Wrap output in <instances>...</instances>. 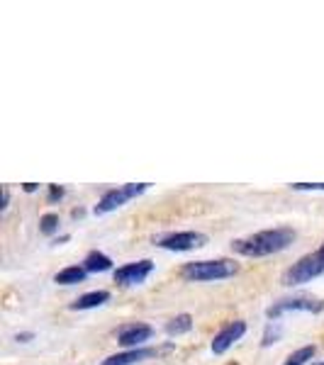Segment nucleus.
I'll list each match as a JSON object with an SVG mask.
<instances>
[{
  "label": "nucleus",
  "mask_w": 324,
  "mask_h": 365,
  "mask_svg": "<svg viewBox=\"0 0 324 365\" xmlns=\"http://www.w3.org/2000/svg\"><path fill=\"white\" fill-rule=\"evenodd\" d=\"M32 339H34V331H22V334H17V336H15L17 344H29Z\"/></svg>",
  "instance_id": "nucleus-20"
},
{
  "label": "nucleus",
  "mask_w": 324,
  "mask_h": 365,
  "mask_svg": "<svg viewBox=\"0 0 324 365\" xmlns=\"http://www.w3.org/2000/svg\"><path fill=\"white\" fill-rule=\"evenodd\" d=\"M88 278V270L83 266H69L64 270H59L54 275V282L56 285H79Z\"/></svg>",
  "instance_id": "nucleus-13"
},
{
  "label": "nucleus",
  "mask_w": 324,
  "mask_h": 365,
  "mask_svg": "<svg viewBox=\"0 0 324 365\" xmlns=\"http://www.w3.org/2000/svg\"><path fill=\"white\" fill-rule=\"evenodd\" d=\"M293 190L298 192H315V190H322L324 192V182H293Z\"/></svg>",
  "instance_id": "nucleus-18"
},
{
  "label": "nucleus",
  "mask_w": 324,
  "mask_h": 365,
  "mask_svg": "<svg viewBox=\"0 0 324 365\" xmlns=\"http://www.w3.org/2000/svg\"><path fill=\"white\" fill-rule=\"evenodd\" d=\"M81 266H83L88 273H108V270H113V258L105 256L103 251H88Z\"/></svg>",
  "instance_id": "nucleus-12"
},
{
  "label": "nucleus",
  "mask_w": 324,
  "mask_h": 365,
  "mask_svg": "<svg viewBox=\"0 0 324 365\" xmlns=\"http://www.w3.org/2000/svg\"><path fill=\"white\" fill-rule=\"evenodd\" d=\"M239 273V263L229 258H215V261H191L181 268V278L188 282H210V280H227Z\"/></svg>",
  "instance_id": "nucleus-2"
},
{
  "label": "nucleus",
  "mask_w": 324,
  "mask_h": 365,
  "mask_svg": "<svg viewBox=\"0 0 324 365\" xmlns=\"http://www.w3.org/2000/svg\"><path fill=\"white\" fill-rule=\"evenodd\" d=\"M151 182H125V185L120 187H113V190H105L103 197L98 200V205L93 207V212L100 217V215H110V212H115L117 207H125L129 200L144 195L146 190H149Z\"/></svg>",
  "instance_id": "nucleus-4"
},
{
  "label": "nucleus",
  "mask_w": 324,
  "mask_h": 365,
  "mask_svg": "<svg viewBox=\"0 0 324 365\" xmlns=\"http://www.w3.org/2000/svg\"><path fill=\"white\" fill-rule=\"evenodd\" d=\"M290 312H308V314H320V312H324V299L322 297H312V295L283 297V299L273 302L266 309V317H268L270 322H278L280 317L290 314Z\"/></svg>",
  "instance_id": "nucleus-5"
},
{
  "label": "nucleus",
  "mask_w": 324,
  "mask_h": 365,
  "mask_svg": "<svg viewBox=\"0 0 324 365\" xmlns=\"http://www.w3.org/2000/svg\"><path fill=\"white\" fill-rule=\"evenodd\" d=\"M193 329V317L183 312V314H176L173 319L166 322V327H163V331L168 334V336H183Z\"/></svg>",
  "instance_id": "nucleus-14"
},
{
  "label": "nucleus",
  "mask_w": 324,
  "mask_h": 365,
  "mask_svg": "<svg viewBox=\"0 0 324 365\" xmlns=\"http://www.w3.org/2000/svg\"><path fill=\"white\" fill-rule=\"evenodd\" d=\"M158 249L166 251H196L208 244V234L203 232H168L154 239Z\"/></svg>",
  "instance_id": "nucleus-6"
},
{
  "label": "nucleus",
  "mask_w": 324,
  "mask_h": 365,
  "mask_svg": "<svg viewBox=\"0 0 324 365\" xmlns=\"http://www.w3.org/2000/svg\"><path fill=\"white\" fill-rule=\"evenodd\" d=\"M295 239H298V234H295V229H290V227L263 229V232L249 234V237L234 239L232 251L244 258H263V256H273V253L285 251Z\"/></svg>",
  "instance_id": "nucleus-1"
},
{
  "label": "nucleus",
  "mask_w": 324,
  "mask_h": 365,
  "mask_svg": "<svg viewBox=\"0 0 324 365\" xmlns=\"http://www.w3.org/2000/svg\"><path fill=\"white\" fill-rule=\"evenodd\" d=\"M320 275H324V253L317 249L293 263V266L283 273L280 282L288 287H295V285H305V282L320 278Z\"/></svg>",
  "instance_id": "nucleus-3"
},
{
  "label": "nucleus",
  "mask_w": 324,
  "mask_h": 365,
  "mask_svg": "<svg viewBox=\"0 0 324 365\" xmlns=\"http://www.w3.org/2000/svg\"><path fill=\"white\" fill-rule=\"evenodd\" d=\"M8 205H10V190L3 187V205H0V210H8Z\"/></svg>",
  "instance_id": "nucleus-21"
},
{
  "label": "nucleus",
  "mask_w": 324,
  "mask_h": 365,
  "mask_svg": "<svg viewBox=\"0 0 324 365\" xmlns=\"http://www.w3.org/2000/svg\"><path fill=\"white\" fill-rule=\"evenodd\" d=\"M312 365H324V361H312Z\"/></svg>",
  "instance_id": "nucleus-23"
},
{
  "label": "nucleus",
  "mask_w": 324,
  "mask_h": 365,
  "mask_svg": "<svg viewBox=\"0 0 324 365\" xmlns=\"http://www.w3.org/2000/svg\"><path fill=\"white\" fill-rule=\"evenodd\" d=\"M64 187L61 185H49V202H56V200H61L64 197Z\"/></svg>",
  "instance_id": "nucleus-19"
},
{
  "label": "nucleus",
  "mask_w": 324,
  "mask_h": 365,
  "mask_svg": "<svg viewBox=\"0 0 324 365\" xmlns=\"http://www.w3.org/2000/svg\"><path fill=\"white\" fill-rule=\"evenodd\" d=\"M151 273H154V261L151 258H141V261L125 263V266L115 268L113 278L120 287H132V285H141Z\"/></svg>",
  "instance_id": "nucleus-7"
},
{
  "label": "nucleus",
  "mask_w": 324,
  "mask_h": 365,
  "mask_svg": "<svg viewBox=\"0 0 324 365\" xmlns=\"http://www.w3.org/2000/svg\"><path fill=\"white\" fill-rule=\"evenodd\" d=\"M39 232H42L44 237H54V234L59 232V215L49 212V215L39 217Z\"/></svg>",
  "instance_id": "nucleus-16"
},
{
  "label": "nucleus",
  "mask_w": 324,
  "mask_h": 365,
  "mask_svg": "<svg viewBox=\"0 0 324 365\" xmlns=\"http://www.w3.org/2000/svg\"><path fill=\"white\" fill-rule=\"evenodd\" d=\"M280 331H283V329H280L278 322H268L266 324V331H263V341H261L263 349H268L270 344H275V341L280 339Z\"/></svg>",
  "instance_id": "nucleus-17"
},
{
  "label": "nucleus",
  "mask_w": 324,
  "mask_h": 365,
  "mask_svg": "<svg viewBox=\"0 0 324 365\" xmlns=\"http://www.w3.org/2000/svg\"><path fill=\"white\" fill-rule=\"evenodd\" d=\"M320 251H322V253H324V244H322V246H320Z\"/></svg>",
  "instance_id": "nucleus-24"
},
{
  "label": "nucleus",
  "mask_w": 324,
  "mask_h": 365,
  "mask_svg": "<svg viewBox=\"0 0 324 365\" xmlns=\"http://www.w3.org/2000/svg\"><path fill=\"white\" fill-rule=\"evenodd\" d=\"M158 356V349H151V346H141V349H129L122 353H115V356L105 358L100 365H137L141 361H149V358Z\"/></svg>",
  "instance_id": "nucleus-10"
},
{
  "label": "nucleus",
  "mask_w": 324,
  "mask_h": 365,
  "mask_svg": "<svg viewBox=\"0 0 324 365\" xmlns=\"http://www.w3.org/2000/svg\"><path fill=\"white\" fill-rule=\"evenodd\" d=\"M22 187H25V192H34V190H37V185H34V182H25Z\"/></svg>",
  "instance_id": "nucleus-22"
},
{
  "label": "nucleus",
  "mask_w": 324,
  "mask_h": 365,
  "mask_svg": "<svg viewBox=\"0 0 324 365\" xmlns=\"http://www.w3.org/2000/svg\"><path fill=\"white\" fill-rule=\"evenodd\" d=\"M151 336H154V327H151V324L132 322V324H125V327L117 331V344H120L125 351L141 349V346H144Z\"/></svg>",
  "instance_id": "nucleus-8"
},
{
  "label": "nucleus",
  "mask_w": 324,
  "mask_h": 365,
  "mask_svg": "<svg viewBox=\"0 0 324 365\" xmlns=\"http://www.w3.org/2000/svg\"><path fill=\"white\" fill-rule=\"evenodd\" d=\"M244 334H246V322L244 319L229 322L227 327H222L220 331L215 334V339H212V344H210L212 353H215V356H222V353H227L241 336H244Z\"/></svg>",
  "instance_id": "nucleus-9"
},
{
  "label": "nucleus",
  "mask_w": 324,
  "mask_h": 365,
  "mask_svg": "<svg viewBox=\"0 0 324 365\" xmlns=\"http://www.w3.org/2000/svg\"><path fill=\"white\" fill-rule=\"evenodd\" d=\"M110 292L108 290H93V292H86V295H81L76 302H71L69 309L74 312H86V309H96V307H103L105 302H110Z\"/></svg>",
  "instance_id": "nucleus-11"
},
{
  "label": "nucleus",
  "mask_w": 324,
  "mask_h": 365,
  "mask_svg": "<svg viewBox=\"0 0 324 365\" xmlns=\"http://www.w3.org/2000/svg\"><path fill=\"white\" fill-rule=\"evenodd\" d=\"M315 353H317V346L310 344V346H303V349H298L295 353H290L288 356V361L283 365H308L315 361Z\"/></svg>",
  "instance_id": "nucleus-15"
}]
</instances>
